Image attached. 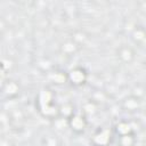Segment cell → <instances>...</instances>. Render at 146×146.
<instances>
[{
    "label": "cell",
    "instance_id": "cell-2",
    "mask_svg": "<svg viewBox=\"0 0 146 146\" xmlns=\"http://www.w3.org/2000/svg\"><path fill=\"white\" fill-rule=\"evenodd\" d=\"M112 139V131L107 128L98 129L92 136V144L95 146H107Z\"/></svg>",
    "mask_w": 146,
    "mask_h": 146
},
{
    "label": "cell",
    "instance_id": "cell-1",
    "mask_svg": "<svg viewBox=\"0 0 146 146\" xmlns=\"http://www.w3.org/2000/svg\"><path fill=\"white\" fill-rule=\"evenodd\" d=\"M38 106L39 111L44 116H56L59 114V108L55 106L54 104V95L50 90L44 89L41 90L38 95Z\"/></svg>",
    "mask_w": 146,
    "mask_h": 146
},
{
    "label": "cell",
    "instance_id": "cell-3",
    "mask_svg": "<svg viewBox=\"0 0 146 146\" xmlns=\"http://www.w3.org/2000/svg\"><path fill=\"white\" fill-rule=\"evenodd\" d=\"M68 125L70 128L76 132V133H80V132H83L86 127H87V119L84 115L82 114H75L73 113L68 119Z\"/></svg>",
    "mask_w": 146,
    "mask_h": 146
},
{
    "label": "cell",
    "instance_id": "cell-5",
    "mask_svg": "<svg viewBox=\"0 0 146 146\" xmlns=\"http://www.w3.org/2000/svg\"><path fill=\"white\" fill-rule=\"evenodd\" d=\"M135 143L133 133L120 136V146H132Z\"/></svg>",
    "mask_w": 146,
    "mask_h": 146
},
{
    "label": "cell",
    "instance_id": "cell-6",
    "mask_svg": "<svg viewBox=\"0 0 146 146\" xmlns=\"http://www.w3.org/2000/svg\"><path fill=\"white\" fill-rule=\"evenodd\" d=\"M119 56H120L123 60H130L131 57H132V52L130 51V49L122 48V49L119 51Z\"/></svg>",
    "mask_w": 146,
    "mask_h": 146
},
{
    "label": "cell",
    "instance_id": "cell-4",
    "mask_svg": "<svg viewBox=\"0 0 146 146\" xmlns=\"http://www.w3.org/2000/svg\"><path fill=\"white\" fill-rule=\"evenodd\" d=\"M67 79L70 80V82L74 86H81L86 82V79H87V73L83 68L81 67H76L74 70H72L68 75H67Z\"/></svg>",
    "mask_w": 146,
    "mask_h": 146
}]
</instances>
